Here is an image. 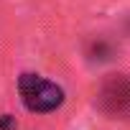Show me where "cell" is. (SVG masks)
Returning a JSON list of instances; mask_svg holds the SVG:
<instances>
[{
  "label": "cell",
  "mask_w": 130,
  "mask_h": 130,
  "mask_svg": "<svg viewBox=\"0 0 130 130\" xmlns=\"http://www.w3.org/2000/svg\"><path fill=\"white\" fill-rule=\"evenodd\" d=\"M18 92L31 112H54L64 102V89L38 74H23L18 79Z\"/></svg>",
  "instance_id": "cell-1"
},
{
  "label": "cell",
  "mask_w": 130,
  "mask_h": 130,
  "mask_svg": "<svg viewBox=\"0 0 130 130\" xmlns=\"http://www.w3.org/2000/svg\"><path fill=\"white\" fill-rule=\"evenodd\" d=\"M100 105L110 115H125L130 117V77H115L110 79L100 92Z\"/></svg>",
  "instance_id": "cell-2"
},
{
  "label": "cell",
  "mask_w": 130,
  "mask_h": 130,
  "mask_svg": "<svg viewBox=\"0 0 130 130\" xmlns=\"http://www.w3.org/2000/svg\"><path fill=\"white\" fill-rule=\"evenodd\" d=\"M0 127H5V130H8V127H13V120H10V115H5L3 120H0Z\"/></svg>",
  "instance_id": "cell-3"
}]
</instances>
